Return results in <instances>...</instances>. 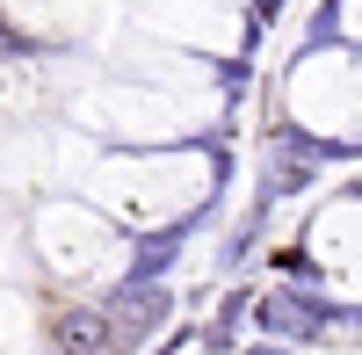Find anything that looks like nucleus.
Wrapping results in <instances>:
<instances>
[{
	"label": "nucleus",
	"mask_w": 362,
	"mask_h": 355,
	"mask_svg": "<svg viewBox=\"0 0 362 355\" xmlns=\"http://www.w3.org/2000/svg\"><path fill=\"white\" fill-rule=\"evenodd\" d=\"M109 319H116V341L153 334L160 319H167V290H160V283H124V290H116V305H109Z\"/></svg>",
	"instance_id": "1"
},
{
	"label": "nucleus",
	"mask_w": 362,
	"mask_h": 355,
	"mask_svg": "<svg viewBox=\"0 0 362 355\" xmlns=\"http://www.w3.org/2000/svg\"><path fill=\"white\" fill-rule=\"evenodd\" d=\"M51 348L58 355H116V341H109V327L95 312H58L51 319Z\"/></svg>",
	"instance_id": "2"
},
{
	"label": "nucleus",
	"mask_w": 362,
	"mask_h": 355,
	"mask_svg": "<svg viewBox=\"0 0 362 355\" xmlns=\"http://www.w3.org/2000/svg\"><path fill=\"white\" fill-rule=\"evenodd\" d=\"M319 319V305H305V298H276V305H261V327H312Z\"/></svg>",
	"instance_id": "3"
}]
</instances>
